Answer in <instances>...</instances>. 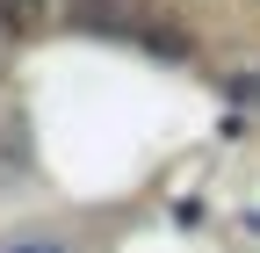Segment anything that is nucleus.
<instances>
[{
  "label": "nucleus",
  "instance_id": "nucleus-1",
  "mask_svg": "<svg viewBox=\"0 0 260 253\" xmlns=\"http://www.w3.org/2000/svg\"><path fill=\"white\" fill-rule=\"evenodd\" d=\"M37 22H44V0H0V29L8 37H29Z\"/></svg>",
  "mask_w": 260,
  "mask_h": 253
}]
</instances>
